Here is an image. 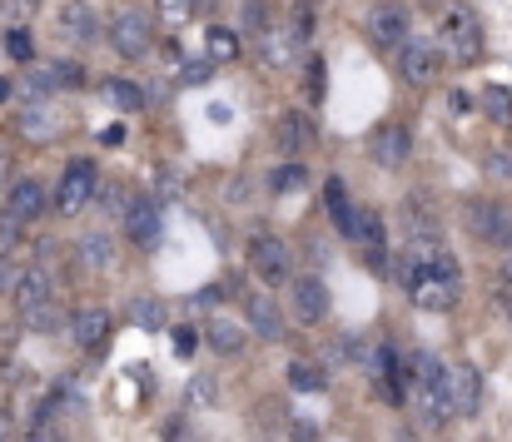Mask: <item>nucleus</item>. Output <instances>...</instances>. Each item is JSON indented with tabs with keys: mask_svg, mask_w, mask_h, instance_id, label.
<instances>
[{
	"mask_svg": "<svg viewBox=\"0 0 512 442\" xmlns=\"http://www.w3.org/2000/svg\"><path fill=\"white\" fill-rule=\"evenodd\" d=\"M324 204H329V219H334V229H339L343 239H348V229H353V199H348V189H343V179H329L324 184Z\"/></svg>",
	"mask_w": 512,
	"mask_h": 442,
	"instance_id": "nucleus-23",
	"label": "nucleus"
},
{
	"mask_svg": "<svg viewBox=\"0 0 512 442\" xmlns=\"http://www.w3.org/2000/svg\"><path fill=\"white\" fill-rule=\"evenodd\" d=\"M204 55H209V65H229L239 55V35L224 30V25H209L204 30Z\"/></svg>",
	"mask_w": 512,
	"mask_h": 442,
	"instance_id": "nucleus-25",
	"label": "nucleus"
},
{
	"mask_svg": "<svg viewBox=\"0 0 512 442\" xmlns=\"http://www.w3.org/2000/svg\"><path fill=\"white\" fill-rule=\"evenodd\" d=\"M80 254H85V269H110L115 264V239L110 234H85Z\"/></svg>",
	"mask_w": 512,
	"mask_h": 442,
	"instance_id": "nucleus-27",
	"label": "nucleus"
},
{
	"mask_svg": "<svg viewBox=\"0 0 512 442\" xmlns=\"http://www.w3.org/2000/svg\"><path fill=\"white\" fill-rule=\"evenodd\" d=\"M15 279H20V269H15L10 259H0V294H10V289H15Z\"/></svg>",
	"mask_w": 512,
	"mask_h": 442,
	"instance_id": "nucleus-46",
	"label": "nucleus"
},
{
	"mask_svg": "<svg viewBox=\"0 0 512 442\" xmlns=\"http://www.w3.org/2000/svg\"><path fill=\"white\" fill-rule=\"evenodd\" d=\"M45 204H50L45 189H40L35 179H20V184L10 189V199H5V219H15V224L25 229V224H35V219L45 214Z\"/></svg>",
	"mask_w": 512,
	"mask_h": 442,
	"instance_id": "nucleus-14",
	"label": "nucleus"
},
{
	"mask_svg": "<svg viewBox=\"0 0 512 442\" xmlns=\"http://www.w3.org/2000/svg\"><path fill=\"white\" fill-rule=\"evenodd\" d=\"M478 100V110L493 120V125H503V130H512V90H503V85H488L483 95H473Z\"/></svg>",
	"mask_w": 512,
	"mask_h": 442,
	"instance_id": "nucleus-24",
	"label": "nucleus"
},
{
	"mask_svg": "<svg viewBox=\"0 0 512 442\" xmlns=\"http://www.w3.org/2000/svg\"><path fill=\"white\" fill-rule=\"evenodd\" d=\"M95 189H100L95 164H90V159H70L65 174H60V189H55V209H60L65 219H70V214H85V204L95 199Z\"/></svg>",
	"mask_w": 512,
	"mask_h": 442,
	"instance_id": "nucleus-3",
	"label": "nucleus"
},
{
	"mask_svg": "<svg viewBox=\"0 0 512 442\" xmlns=\"http://www.w3.org/2000/svg\"><path fill=\"white\" fill-rule=\"evenodd\" d=\"M150 40H155V20L145 10H120L110 20V45L125 55V60H145L150 55Z\"/></svg>",
	"mask_w": 512,
	"mask_h": 442,
	"instance_id": "nucleus-5",
	"label": "nucleus"
},
{
	"mask_svg": "<svg viewBox=\"0 0 512 442\" xmlns=\"http://www.w3.org/2000/svg\"><path fill=\"white\" fill-rule=\"evenodd\" d=\"M95 194H100V209H105V214L125 219V209H130V189H120V184H105V189H95Z\"/></svg>",
	"mask_w": 512,
	"mask_h": 442,
	"instance_id": "nucleus-34",
	"label": "nucleus"
},
{
	"mask_svg": "<svg viewBox=\"0 0 512 442\" xmlns=\"http://www.w3.org/2000/svg\"><path fill=\"white\" fill-rule=\"evenodd\" d=\"M488 174L493 179H512V149H493L488 154Z\"/></svg>",
	"mask_w": 512,
	"mask_h": 442,
	"instance_id": "nucleus-44",
	"label": "nucleus"
},
{
	"mask_svg": "<svg viewBox=\"0 0 512 442\" xmlns=\"http://www.w3.org/2000/svg\"><path fill=\"white\" fill-rule=\"evenodd\" d=\"M160 15H165L170 25H184V20L194 15V0H160Z\"/></svg>",
	"mask_w": 512,
	"mask_h": 442,
	"instance_id": "nucleus-40",
	"label": "nucleus"
},
{
	"mask_svg": "<svg viewBox=\"0 0 512 442\" xmlns=\"http://www.w3.org/2000/svg\"><path fill=\"white\" fill-rule=\"evenodd\" d=\"M448 110H453V115H468V110H478V100H473L468 90H453V100H448Z\"/></svg>",
	"mask_w": 512,
	"mask_h": 442,
	"instance_id": "nucleus-45",
	"label": "nucleus"
},
{
	"mask_svg": "<svg viewBox=\"0 0 512 442\" xmlns=\"http://www.w3.org/2000/svg\"><path fill=\"white\" fill-rule=\"evenodd\" d=\"M433 45H438V55H448V60H458V65L483 60V25H478V15H473V10L443 15V30H438Z\"/></svg>",
	"mask_w": 512,
	"mask_h": 442,
	"instance_id": "nucleus-2",
	"label": "nucleus"
},
{
	"mask_svg": "<svg viewBox=\"0 0 512 442\" xmlns=\"http://www.w3.org/2000/svg\"><path fill=\"white\" fill-rule=\"evenodd\" d=\"M5 50H10V60H30V55H35L30 30H5Z\"/></svg>",
	"mask_w": 512,
	"mask_h": 442,
	"instance_id": "nucleus-38",
	"label": "nucleus"
},
{
	"mask_svg": "<svg viewBox=\"0 0 512 442\" xmlns=\"http://www.w3.org/2000/svg\"><path fill=\"white\" fill-rule=\"evenodd\" d=\"M468 229H473L483 244H493V249H512V214L503 204H488V199L468 204Z\"/></svg>",
	"mask_w": 512,
	"mask_h": 442,
	"instance_id": "nucleus-8",
	"label": "nucleus"
},
{
	"mask_svg": "<svg viewBox=\"0 0 512 442\" xmlns=\"http://www.w3.org/2000/svg\"><path fill=\"white\" fill-rule=\"evenodd\" d=\"M348 239H353L363 254H378V249H383V214H373V209H358V214H353V229H348Z\"/></svg>",
	"mask_w": 512,
	"mask_h": 442,
	"instance_id": "nucleus-22",
	"label": "nucleus"
},
{
	"mask_svg": "<svg viewBox=\"0 0 512 442\" xmlns=\"http://www.w3.org/2000/svg\"><path fill=\"white\" fill-rule=\"evenodd\" d=\"M160 224H165V214H160L155 199H130V209H125V229H130V239H135L140 249H150V244L160 239Z\"/></svg>",
	"mask_w": 512,
	"mask_h": 442,
	"instance_id": "nucleus-15",
	"label": "nucleus"
},
{
	"mask_svg": "<svg viewBox=\"0 0 512 442\" xmlns=\"http://www.w3.org/2000/svg\"><path fill=\"white\" fill-rule=\"evenodd\" d=\"M15 130H20L25 140H35V145H45V140H55V135L65 130V110H60L55 100H35V105H25V110H20V120H15Z\"/></svg>",
	"mask_w": 512,
	"mask_h": 442,
	"instance_id": "nucleus-9",
	"label": "nucleus"
},
{
	"mask_svg": "<svg viewBox=\"0 0 512 442\" xmlns=\"http://www.w3.org/2000/svg\"><path fill=\"white\" fill-rule=\"evenodd\" d=\"M438 65H443V55H438V45H433L428 35H408V40L398 45V75H403L413 90L433 85V80H438Z\"/></svg>",
	"mask_w": 512,
	"mask_h": 442,
	"instance_id": "nucleus-4",
	"label": "nucleus"
},
{
	"mask_svg": "<svg viewBox=\"0 0 512 442\" xmlns=\"http://www.w3.org/2000/svg\"><path fill=\"white\" fill-rule=\"evenodd\" d=\"M174 75H179L184 85H199V80H209V60H189V65H174Z\"/></svg>",
	"mask_w": 512,
	"mask_h": 442,
	"instance_id": "nucleus-42",
	"label": "nucleus"
},
{
	"mask_svg": "<svg viewBox=\"0 0 512 442\" xmlns=\"http://www.w3.org/2000/svg\"><path fill=\"white\" fill-rule=\"evenodd\" d=\"M294 313H299V323H324L329 318V289L319 279H299L294 284Z\"/></svg>",
	"mask_w": 512,
	"mask_h": 442,
	"instance_id": "nucleus-20",
	"label": "nucleus"
},
{
	"mask_svg": "<svg viewBox=\"0 0 512 442\" xmlns=\"http://www.w3.org/2000/svg\"><path fill=\"white\" fill-rule=\"evenodd\" d=\"M249 264H254V274L274 289V284H289V274H294V254H289V244L284 239H274V234H254L249 239Z\"/></svg>",
	"mask_w": 512,
	"mask_h": 442,
	"instance_id": "nucleus-6",
	"label": "nucleus"
},
{
	"mask_svg": "<svg viewBox=\"0 0 512 442\" xmlns=\"http://www.w3.org/2000/svg\"><path fill=\"white\" fill-rule=\"evenodd\" d=\"M289 383H294L299 393H324V388H329L324 368H319V363H304V358H294V363H289Z\"/></svg>",
	"mask_w": 512,
	"mask_h": 442,
	"instance_id": "nucleus-29",
	"label": "nucleus"
},
{
	"mask_svg": "<svg viewBox=\"0 0 512 442\" xmlns=\"http://www.w3.org/2000/svg\"><path fill=\"white\" fill-rule=\"evenodd\" d=\"M15 308L25 313V308H40V303H55V279L45 274V269H20V279H15Z\"/></svg>",
	"mask_w": 512,
	"mask_h": 442,
	"instance_id": "nucleus-17",
	"label": "nucleus"
},
{
	"mask_svg": "<svg viewBox=\"0 0 512 442\" xmlns=\"http://www.w3.org/2000/svg\"><path fill=\"white\" fill-rule=\"evenodd\" d=\"M403 284L418 308L428 313H448L458 298H463V274H458V259L443 239H413L408 254H403Z\"/></svg>",
	"mask_w": 512,
	"mask_h": 442,
	"instance_id": "nucleus-1",
	"label": "nucleus"
},
{
	"mask_svg": "<svg viewBox=\"0 0 512 442\" xmlns=\"http://www.w3.org/2000/svg\"><path fill=\"white\" fill-rule=\"evenodd\" d=\"M10 438V418H5V413H0V442Z\"/></svg>",
	"mask_w": 512,
	"mask_h": 442,
	"instance_id": "nucleus-50",
	"label": "nucleus"
},
{
	"mask_svg": "<svg viewBox=\"0 0 512 442\" xmlns=\"http://www.w3.org/2000/svg\"><path fill=\"white\" fill-rule=\"evenodd\" d=\"M309 140H314V120H309L304 110H284V115H279V149H284V154H299Z\"/></svg>",
	"mask_w": 512,
	"mask_h": 442,
	"instance_id": "nucleus-21",
	"label": "nucleus"
},
{
	"mask_svg": "<svg viewBox=\"0 0 512 442\" xmlns=\"http://www.w3.org/2000/svg\"><path fill=\"white\" fill-rule=\"evenodd\" d=\"M55 30H60V40L85 45V40H95V35H100V15H95V5H90V0H70V5H60Z\"/></svg>",
	"mask_w": 512,
	"mask_h": 442,
	"instance_id": "nucleus-10",
	"label": "nucleus"
},
{
	"mask_svg": "<svg viewBox=\"0 0 512 442\" xmlns=\"http://www.w3.org/2000/svg\"><path fill=\"white\" fill-rule=\"evenodd\" d=\"M170 343H174V353H179V358H184V353H194L199 328H189V323H184V328H170Z\"/></svg>",
	"mask_w": 512,
	"mask_h": 442,
	"instance_id": "nucleus-41",
	"label": "nucleus"
},
{
	"mask_svg": "<svg viewBox=\"0 0 512 442\" xmlns=\"http://www.w3.org/2000/svg\"><path fill=\"white\" fill-rule=\"evenodd\" d=\"M209 343H214L219 353H239V348H244V328H234L229 318H214V323H209Z\"/></svg>",
	"mask_w": 512,
	"mask_h": 442,
	"instance_id": "nucleus-31",
	"label": "nucleus"
},
{
	"mask_svg": "<svg viewBox=\"0 0 512 442\" xmlns=\"http://www.w3.org/2000/svg\"><path fill=\"white\" fill-rule=\"evenodd\" d=\"M244 20H249V30L264 35V30H269V5H264V0H249V5H244Z\"/></svg>",
	"mask_w": 512,
	"mask_h": 442,
	"instance_id": "nucleus-43",
	"label": "nucleus"
},
{
	"mask_svg": "<svg viewBox=\"0 0 512 442\" xmlns=\"http://www.w3.org/2000/svg\"><path fill=\"white\" fill-rule=\"evenodd\" d=\"M274 189H279V194L309 189V164H284V169H274Z\"/></svg>",
	"mask_w": 512,
	"mask_h": 442,
	"instance_id": "nucleus-32",
	"label": "nucleus"
},
{
	"mask_svg": "<svg viewBox=\"0 0 512 442\" xmlns=\"http://www.w3.org/2000/svg\"><path fill=\"white\" fill-rule=\"evenodd\" d=\"M314 25H319V0H294V10H289V35L304 45V40L314 35Z\"/></svg>",
	"mask_w": 512,
	"mask_h": 442,
	"instance_id": "nucleus-30",
	"label": "nucleus"
},
{
	"mask_svg": "<svg viewBox=\"0 0 512 442\" xmlns=\"http://www.w3.org/2000/svg\"><path fill=\"white\" fill-rule=\"evenodd\" d=\"M244 313H249V328H254L259 338H269V343H279V338H284V313H279L274 294H249Z\"/></svg>",
	"mask_w": 512,
	"mask_h": 442,
	"instance_id": "nucleus-16",
	"label": "nucleus"
},
{
	"mask_svg": "<svg viewBox=\"0 0 512 442\" xmlns=\"http://www.w3.org/2000/svg\"><path fill=\"white\" fill-rule=\"evenodd\" d=\"M65 85H80V65H75V60L35 65V70H30V85H25V95H30V105H35V100H50V95H55V90H65Z\"/></svg>",
	"mask_w": 512,
	"mask_h": 442,
	"instance_id": "nucleus-11",
	"label": "nucleus"
},
{
	"mask_svg": "<svg viewBox=\"0 0 512 442\" xmlns=\"http://www.w3.org/2000/svg\"><path fill=\"white\" fill-rule=\"evenodd\" d=\"M294 55H299V40H294L289 30L269 25V30L259 35V60H264L269 70H289V65H294Z\"/></svg>",
	"mask_w": 512,
	"mask_h": 442,
	"instance_id": "nucleus-19",
	"label": "nucleus"
},
{
	"mask_svg": "<svg viewBox=\"0 0 512 442\" xmlns=\"http://www.w3.org/2000/svg\"><path fill=\"white\" fill-rule=\"evenodd\" d=\"M160 189H165V194H179V174H174V169H165V179H160Z\"/></svg>",
	"mask_w": 512,
	"mask_h": 442,
	"instance_id": "nucleus-49",
	"label": "nucleus"
},
{
	"mask_svg": "<svg viewBox=\"0 0 512 442\" xmlns=\"http://www.w3.org/2000/svg\"><path fill=\"white\" fill-rule=\"evenodd\" d=\"M309 100H314V105L329 100V75H324V60H319V55H309Z\"/></svg>",
	"mask_w": 512,
	"mask_h": 442,
	"instance_id": "nucleus-35",
	"label": "nucleus"
},
{
	"mask_svg": "<svg viewBox=\"0 0 512 442\" xmlns=\"http://www.w3.org/2000/svg\"><path fill=\"white\" fill-rule=\"evenodd\" d=\"M20 318H25V328H35V333H55V328H60V303H40V308H25Z\"/></svg>",
	"mask_w": 512,
	"mask_h": 442,
	"instance_id": "nucleus-33",
	"label": "nucleus"
},
{
	"mask_svg": "<svg viewBox=\"0 0 512 442\" xmlns=\"http://www.w3.org/2000/svg\"><path fill=\"white\" fill-rule=\"evenodd\" d=\"M20 239H25V229L0 214V259H15V254H20Z\"/></svg>",
	"mask_w": 512,
	"mask_h": 442,
	"instance_id": "nucleus-36",
	"label": "nucleus"
},
{
	"mask_svg": "<svg viewBox=\"0 0 512 442\" xmlns=\"http://www.w3.org/2000/svg\"><path fill=\"white\" fill-rule=\"evenodd\" d=\"M25 442H65V433H60L50 418H35V423H30V433H25Z\"/></svg>",
	"mask_w": 512,
	"mask_h": 442,
	"instance_id": "nucleus-39",
	"label": "nucleus"
},
{
	"mask_svg": "<svg viewBox=\"0 0 512 442\" xmlns=\"http://www.w3.org/2000/svg\"><path fill=\"white\" fill-rule=\"evenodd\" d=\"M368 35L378 40V45H403L408 40V10L403 5H373L368 10Z\"/></svg>",
	"mask_w": 512,
	"mask_h": 442,
	"instance_id": "nucleus-13",
	"label": "nucleus"
},
{
	"mask_svg": "<svg viewBox=\"0 0 512 442\" xmlns=\"http://www.w3.org/2000/svg\"><path fill=\"white\" fill-rule=\"evenodd\" d=\"M443 388H448L453 418H473V413H478V403H483V378H478V368H468V363L443 368Z\"/></svg>",
	"mask_w": 512,
	"mask_h": 442,
	"instance_id": "nucleus-7",
	"label": "nucleus"
},
{
	"mask_svg": "<svg viewBox=\"0 0 512 442\" xmlns=\"http://www.w3.org/2000/svg\"><path fill=\"white\" fill-rule=\"evenodd\" d=\"M100 95H105V100H110L115 110H145V100H150V95H145L140 85H130V80H115V75H110V80L100 85Z\"/></svg>",
	"mask_w": 512,
	"mask_h": 442,
	"instance_id": "nucleus-26",
	"label": "nucleus"
},
{
	"mask_svg": "<svg viewBox=\"0 0 512 442\" xmlns=\"http://www.w3.org/2000/svg\"><path fill=\"white\" fill-rule=\"evenodd\" d=\"M110 333H115V318L105 313V308H80L75 318H70V338L80 343V348H105L110 343Z\"/></svg>",
	"mask_w": 512,
	"mask_h": 442,
	"instance_id": "nucleus-12",
	"label": "nucleus"
},
{
	"mask_svg": "<svg viewBox=\"0 0 512 442\" xmlns=\"http://www.w3.org/2000/svg\"><path fill=\"white\" fill-rule=\"evenodd\" d=\"M5 100H10V80H0V105H5Z\"/></svg>",
	"mask_w": 512,
	"mask_h": 442,
	"instance_id": "nucleus-51",
	"label": "nucleus"
},
{
	"mask_svg": "<svg viewBox=\"0 0 512 442\" xmlns=\"http://www.w3.org/2000/svg\"><path fill=\"white\" fill-rule=\"evenodd\" d=\"M100 140H105V145H125V125H110V130H100Z\"/></svg>",
	"mask_w": 512,
	"mask_h": 442,
	"instance_id": "nucleus-47",
	"label": "nucleus"
},
{
	"mask_svg": "<svg viewBox=\"0 0 512 442\" xmlns=\"http://www.w3.org/2000/svg\"><path fill=\"white\" fill-rule=\"evenodd\" d=\"M35 10H40V0H0V15H5L15 30H20V20H30Z\"/></svg>",
	"mask_w": 512,
	"mask_h": 442,
	"instance_id": "nucleus-37",
	"label": "nucleus"
},
{
	"mask_svg": "<svg viewBox=\"0 0 512 442\" xmlns=\"http://www.w3.org/2000/svg\"><path fill=\"white\" fill-rule=\"evenodd\" d=\"M408 149H413V135H408L403 125H383V130L368 140V154H373L378 164H388V169H393V164H403V159H408Z\"/></svg>",
	"mask_w": 512,
	"mask_h": 442,
	"instance_id": "nucleus-18",
	"label": "nucleus"
},
{
	"mask_svg": "<svg viewBox=\"0 0 512 442\" xmlns=\"http://www.w3.org/2000/svg\"><path fill=\"white\" fill-rule=\"evenodd\" d=\"M498 289H508V294H512V254L503 259V269H498Z\"/></svg>",
	"mask_w": 512,
	"mask_h": 442,
	"instance_id": "nucleus-48",
	"label": "nucleus"
},
{
	"mask_svg": "<svg viewBox=\"0 0 512 442\" xmlns=\"http://www.w3.org/2000/svg\"><path fill=\"white\" fill-rule=\"evenodd\" d=\"M130 323L145 328V333H160V328H165V303H160V298H135V303H130Z\"/></svg>",
	"mask_w": 512,
	"mask_h": 442,
	"instance_id": "nucleus-28",
	"label": "nucleus"
}]
</instances>
